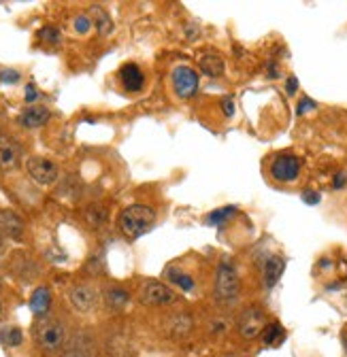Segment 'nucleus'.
<instances>
[{
  "label": "nucleus",
  "mask_w": 347,
  "mask_h": 357,
  "mask_svg": "<svg viewBox=\"0 0 347 357\" xmlns=\"http://www.w3.org/2000/svg\"><path fill=\"white\" fill-rule=\"evenodd\" d=\"M156 223V213L151 207L145 205H133L124 209V213L120 215V230L124 232L126 238H139L143 234H147Z\"/></svg>",
  "instance_id": "f257e3e1"
},
{
  "label": "nucleus",
  "mask_w": 347,
  "mask_h": 357,
  "mask_svg": "<svg viewBox=\"0 0 347 357\" xmlns=\"http://www.w3.org/2000/svg\"><path fill=\"white\" fill-rule=\"evenodd\" d=\"M238 294H241V281H238L236 268L224 260L218 266V275H215V302L222 306H232L238 300Z\"/></svg>",
  "instance_id": "f03ea898"
},
{
  "label": "nucleus",
  "mask_w": 347,
  "mask_h": 357,
  "mask_svg": "<svg viewBox=\"0 0 347 357\" xmlns=\"http://www.w3.org/2000/svg\"><path fill=\"white\" fill-rule=\"evenodd\" d=\"M34 338H36V345L43 351L56 353L64 347V341H67V330H64V325L56 319H43L34 330Z\"/></svg>",
  "instance_id": "7ed1b4c3"
},
{
  "label": "nucleus",
  "mask_w": 347,
  "mask_h": 357,
  "mask_svg": "<svg viewBox=\"0 0 347 357\" xmlns=\"http://www.w3.org/2000/svg\"><path fill=\"white\" fill-rule=\"evenodd\" d=\"M199 85H201V79H199V73L192 69V66H177L175 71H172V87H175V94L183 100L192 98L199 94Z\"/></svg>",
  "instance_id": "20e7f679"
},
{
  "label": "nucleus",
  "mask_w": 347,
  "mask_h": 357,
  "mask_svg": "<svg viewBox=\"0 0 347 357\" xmlns=\"http://www.w3.org/2000/svg\"><path fill=\"white\" fill-rule=\"evenodd\" d=\"M267 327V315L262 308L258 306H249L241 312V317H238V332H241L243 338H258L260 334L265 332Z\"/></svg>",
  "instance_id": "39448f33"
},
{
  "label": "nucleus",
  "mask_w": 347,
  "mask_h": 357,
  "mask_svg": "<svg viewBox=\"0 0 347 357\" xmlns=\"http://www.w3.org/2000/svg\"><path fill=\"white\" fill-rule=\"evenodd\" d=\"M298 172H300V160L296 158V155H290V153L277 155V158L273 160V164H271L273 178H277V181H281V183L296 181Z\"/></svg>",
  "instance_id": "423d86ee"
},
{
  "label": "nucleus",
  "mask_w": 347,
  "mask_h": 357,
  "mask_svg": "<svg viewBox=\"0 0 347 357\" xmlns=\"http://www.w3.org/2000/svg\"><path fill=\"white\" fill-rule=\"evenodd\" d=\"M28 172L38 185H52L58 178V166L45 158H32L28 162Z\"/></svg>",
  "instance_id": "0eeeda50"
},
{
  "label": "nucleus",
  "mask_w": 347,
  "mask_h": 357,
  "mask_svg": "<svg viewBox=\"0 0 347 357\" xmlns=\"http://www.w3.org/2000/svg\"><path fill=\"white\" fill-rule=\"evenodd\" d=\"M143 302L147 304H154V306H164V304H172L175 302V292L170 287H166L164 283L158 281H151L143 287Z\"/></svg>",
  "instance_id": "6e6552de"
},
{
  "label": "nucleus",
  "mask_w": 347,
  "mask_h": 357,
  "mask_svg": "<svg viewBox=\"0 0 347 357\" xmlns=\"http://www.w3.org/2000/svg\"><path fill=\"white\" fill-rule=\"evenodd\" d=\"M19 160H21L19 145L11 137H7V134H0V170L7 172L17 168Z\"/></svg>",
  "instance_id": "1a4fd4ad"
},
{
  "label": "nucleus",
  "mask_w": 347,
  "mask_h": 357,
  "mask_svg": "<svg viewBox=\"0 0 347 357\" xmlns=\"http://www.w3.org/2000/svg\"><path fill=\"white\" fill-rule=\"evenodd\" d=\"M120 79H122L124 89H126V92H130V94L141 92L143 85H145V75H143V71L139 69L137 64H133V62L122 66V71H120Z\"/></svg>",
  "instance_id": "9d476101"
},
{
  "label": "nucleus",
  "mask_w": 347,
  "mask_h": 357,
  "mask_svg": "<svg viewBox=\"0 0 347 357\" xmlns=\"http://www.w3.org/2000/svg\"><path fill=\"white\" fill-rule=\"evenodd\" d=\"M69 298H71V304L79 312H90L94 308V304H96V292H94L92 287H88V285H77V287H73Z\"/></svg>",
  "instance_id": "9b49d317"
},
{
  "label": "nucleus",
  "mask_w": 347,
  "mask_h": 357,
  "mask_svg": "<svg viewBox=\"0 0 347 357\" xmlns=\"http://www.w3.org/2000/svg\"><path fill=\"white\" fill-rule=\"evenodd\" d=\"M47 122H49V111L45 106H28L24 113L19 115V124L28 130H36L41 126H45Z\"/></svg>",
  "instance_id": "f8f14e48"
},
{
  "label": "nucleus",
  "mask_w": 347,
  "mask_h": 357,
  "mask_svg": "<svg viewBox=\"0 0 347 357\" xmlns=\"http://www.w3.org/2000/svg\"><path fill=\"white\" fill-rule=\"evenodd\" d=\"M0 230H5L11 238L19 240L24 236V221L13 211H0Z\"/></svg>",
  "instance_id": "ddd939ff"
},
{
  "label": "nucleus",
  "mask_w": 347,
  "mask_h": 357,
  "mask_svg": "<svg viewBox=\"0 0 347 357\" xmlns=\"http://www.w3.org/2000/svg\"><path fill=\"white\" fill-rule=\"evenodd\" d=\"M284 268H286V262L281 260L279 255H271L267 262H265V285L271 289L277 285V281L284 275Z\"/></svg>",
  "instance_id": "4468645a"
},
{
  "label": "nucleus",
  "mask_w": 347,
  "mask_h": 357,
  "mask_svg": "<svg viewBox=\"0 0 347 357\" xmlns=\"http://www.w3.org/2000/svg\"><path fill=\"white\" fill-rule=\"evenodd\" d=\"M49 306H52V292H49V287H36L32 298H30L32 312H34V315H38V317H43L49 310Z\"/></svg>",
  "instance_id": "2eb2a0df"
},
{
  "label": "nucleus",
  "mask_w": 347,
  "mask_h": 357,
  "mask_svg": "<svg viewBox=\"0 0 347 357\" xmlns=\"http://www.w3.org/2000/svg\"><path fill=\"white\" fill-rule=\"evenodd\" d=\"M90 17H92V24L98 28L100 34H109V32L113 30V21H111L109 13H107L102 7L94 5V7L90 9Z\"/></svg>",
  "instance_id": "dca6fc26"
},
{
  "label": "nucleus",
  "mask_w": 347,
  "mask_h": 357,
  "mask_svg": "<svg viewBox=\"0 0 347 357\" xmlns=\"http://www.w3.org/2000/svg\"><path fill=\"white\" fill-rule=\"evenodd\" d=\"M201 71L207 77H222V73H224V60L220 56H205L201 60Z\"/></svg>",
  "instance_id": "f3484780"
},
{
  "label": "nucleus",
  "mask_w": 347,
  "mask_h": 357,
  "mask_svg": "<svg viewBox=\"0 0 347 357\" xmlns=\"http://www.w3.org/2000/svg\"><path fill=\"white\" fill-rule=\"evenodd\" d=\"M284 338H286V332H284V327H281L279 323H271V325L265 327L262 341H265L267 347H277Z\"/></svg>",
  "instance_id": "a211bd4d"
},
{
  "label": "nucleus",
  "mask_w": 347,
  "mask_h": 357,
  "mask_svg": "<svg viewBox=\"0 0 347 357\" xmlns=\"http://www.w3.org/2000/svg\"><path fill=\"white\" fill-rule=\"evenodd\" d=\"M234 213H236L234 207L215 209V211H211V213L207 215V223H209V226H224V223H226L230 217H234Z\"/></svg>",
  "instance_id": "6ab92c4d"
},
{
  "label": "nucleus",
  "mask_w": 347,
  "mask_h": 357,
  "mask_svg": "<svg viewBox=\"0 0 347 357\" xmlns=\"http://www.w3.org/2000/svg\"><path fill=\"white\" fill-rule=\"evenodd\" d=\"M166 277L175 283V285H179L181 289H186V292H190V289H194V279L190 277V275H186V273H179L177 268H168L166 270Z\"/></svg>",
  "instance_id": "aec40b11"
},
{
  "label": "nucleus",
  "mask_w": 347,
  "mask_h": 357,
  "mask_svg": "<svg viewBox=\"0 0 347 357\" xmlns=\"http://www.w3.org/2000/svg\"><path fill=\"white\" fill-rule=\"evenodd\" d=\"M0 343L7 345V347L21 345V330L19 327H5V330H0Z\"/></svg>",
  "instance_id": "412c9836"
},
{
  "label": "nucleus",
  "mask_w": 347,
  "mask_h": 357,
  "mask_svg": "<svg viewBox=\"0 0 347 357\" xmlns=\"http://www.w3.org/2000/svg\"><path fill=\"white\" fill-rule=\"evenodd\" d=\"M126 302H128V294L122 287H113L107 292V304L111 308H122V306H126Z\"/></svg>",
  "instance_id": "4be33fe9"
},
{
  "label": "nucleus",
  "mask_w": 347,
  "mask_h": 357,
  "mask_svg": "<svg viewBox=\"0 0 347 357\" xmlns=\"http://www.w3.org/2000/svg\"><path fill=\"white\" fill-rule=\"evenodd\" d=\"M192 330V319L188 317V315H181V317H177V321H175V325H172V332L177 334V336H186V334Z\"/></svg>",
  "instance_id": "5701e85b"
},
{
  "label": "nucleus",
  "mask_w": 347,
  "mask_h": 357,
  "mask_svg": "<svg viewBox=\"0 0 347 357\" xmlns=\"http://www.w3.org/2000/svg\"><path fill=\"white\" fill-rule=\"evenodd\" d=\"M38 36L45 41V43H49V45H58L60 43V30L54 28V26H45V28L38 32Z\"/></svg>",
  "instance_id": "b1692460"
},
{
  "label": "nucleus",
  "mask_w": 347,
  "mask_h": 357,
  "mask_svg": "<svg viewBox=\"0 0 347 357\" xmlns=\"http://www.w3.org/2000/svg\"><path fill=\"white\" fill-rule=\"evenodd\" d=\"M90 26H92V19H90L88 15H79V17L75 19V28H77V32H81V34L88 32Z\"/></svg>",
  "instance_id": "393cba45"
},
{
  "label": "nucleus",
  "mask_w": 347,
  "mask_h": 357,
  "mask_svg": "<svg viewBox=\"0 0 347 357\" xmlns=\"http://www.w3.org/2000/svg\"><path fill=\"white\" fill-rule=\"evenodd\" d=\"M317 104L311 100V98H302L300 102H298V106H296V113L298 115H305V113H309V111H313Z\"/></svg>",
  "instance_id": "a878e982"
},
{
  "label": "nucleus",
  "mask_w": 347,
  "mask_h": 357,
  "mask_svg": "<svg viewBox=\"0 0 347 357\" xmlns=\"http://www.w3.org/2000/svg\"><path fill=\"white\" fill-rule=\"evenodd\" d=\"M0 81H3V83H17L19 81V73L11 71V69H5V71H0Z\"/></svg>",
  "instance_id": "bb28decb"
},
{
  "label": "nucleus",
  "mask_w": 347,
  "mask_h": 357,
  "mask_svg": "<svg viewBox=\"0 0 347 357\" xmlns=\"http://www.w3.org/2000/svg\"><path fill=\"white\" fill-rule=\"evenodd\" d=\"M222 111H224L226 117H232V115H234V100H232L230 96L222 100Z\"/></svg>",
  "instance_id": "cd10ccee"
},
{
  "label": "nucleus",
  "mask_w": 347,
  "mask_h": 357,
  "mask_svg": "<svg viewBox=\"0 0 347 357\" xmlns=\"http://www.w3.org/2000/svg\"><path fill=\"white\" fill-rule=\"evenodd\" d=\"M302 200H305L307 205H317L320 203V194L317 192H305V194H302Z\"/></svg>",
  "instance_id": "c85d7f7f"
},
{
  "label": "nucleus",
  "mask_w": 347,
  "mask_h": 357,
  "mask_svg": "<svg viewBox=\"0 0 347 357\" xmlns=\"http://www.w3.org/2000/svg\"><path fill=\"white\" fill-rule=\"evenodd\" d=\"M36 96H38V92H36L34 83H28V85H26V102H32V100H36Z\"/></svg>",
  "instance_id": "c756f323"
},
{
  "label": "nucleus",
  "mask_w": 347,
  "mask_h": 357,
  "mask_svg": "<svg viewBox=\"0 0 347 357\" xmlns=\"http://www.w3.org/2000/svg\"><path fill=\"white\" fill-rule=\"evenodd\" d=\"M345 183H347V176H345V172H341V174L335 176L333 187H335V189H341V187H345Z\"/></svg>",
  "instance_id": "7c9ffc66"
},
{
  "label": "nucleus",
  "mask_w": 347,
  "mask_h": 357,
  "mask_svg": "<svg viewBox=\"0 0 347 357\" xmlns=\"http://www.w3.org/2000/svg\"><path fill=\"white\" fill-rule=\"evenodd\" d=\"M286 89H288V94H296V89H298V81H296V77H290V79H288Z\"/></svg>",
  "instance_id": "2f4dec72"
}]
</instances>
